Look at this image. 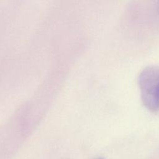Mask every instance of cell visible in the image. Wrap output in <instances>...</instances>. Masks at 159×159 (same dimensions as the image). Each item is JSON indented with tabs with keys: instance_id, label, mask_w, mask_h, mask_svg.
<instances>
[{
	"instance_id": "1",
	"label": "cell",
	"mask_w": 159,
	"mask_h": 159,
	"mask_svg": "<svg viewBox=\"0 0 159 159\" xmlns=\"http://www.w3.org/2000/svg\"><path fill=\"white\" fill-rule=\"evenodd\" d=\"M138 82L143 105L152 112L159 111V66L150 65L143 69Z\"/></svg>"
},
{
	"instance_id": "2",
	"label": "cell",
	"mask_w": 159,
	"mask_h": 159,
	"mask_svg": "<svg viewBox=\"0 0 159 159\" xmlns=\"http://www.w3.org/2000/svg\"><path fill=\"white\" fill-rule=\"evenodd\" d=\"M98 159H102V158H98Z\"/></svg>"
}]
</instances>
